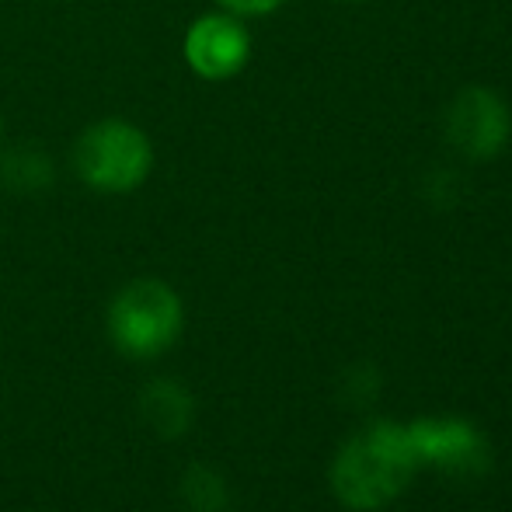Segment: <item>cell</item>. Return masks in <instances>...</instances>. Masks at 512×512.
Instances as JSON below:
<instances>
[{"instance_id":"obj_1","label":"cell","mask_w":512,"mask_h":512,"mask_svg":"<svg viewBox=\"0 0 512 512\" xmlns=\"http://www.w3.org/2000/svg\"><path fill=\"white\" fill-rule=\"evenodd\" d=\"M422 471L405 422H373L338 450L331 464V492L345 509H384Z\"/></svg>"},{"instance_id":"obj_2","label":"cell","mask_w":512,"mask_h":512,"mask_svg":"<svg viewBox=\"0 0 512 512\" xmlns=\"http://www.w3.org/2000/svg\"><path fill=\"white\" fill-rule=\"evenodd\" d=\"M154 168V147L140 126L126 119H102L74 143V171L88 189L105 196L140 189Z\"/></svg>"},{"instance_id":"obj_3","label":"cell","mask_w":512,"mask_h":512,"mask_svg":"<svg viewBox=\"0 0 512 512\" xmlns=\"http://www.w3.org/2000/svg\"><path fill=\"white\" fill-rule=\"evenodd\" d=\"M185 310L161 279H133L108 304V338L129 359H154L178 342Z\"/></svg>"},{"instance_id":"obj_4","label":"cell","mask_w":512,"mask_h":512,"mask_svg":"<svg viewBox=\"0 0 512 512\" xmlns=\"http://www.w3.org/2000/svg\"><path fill=\"white\" fill-rule=\"evenodd\" d=\"M408 439L418 467H436L450 478H481L492 467L485 432L467 418H415L408 422Z\"/></svg>"},{"instance_id":"obj_5","label":"cell","mask_w":512,"mask_h":512,"mask_svg":"<svg viewBox=\"0 0 512 512\" xmlns=\"http://www.w3.org/2000/svg\"><path fill=\"white\" fill-rule=\"evenodd\" d=\"M509 108L488 88H464L446 112V136L471 161H488L509 140Z\"/></svg>"},{"instance_id":"obj_6","label":"cell","mask_w":512,"mask_h":512,"mask_svg":"<svg viewBox=\"0 0 512 512\" xmlns=\"http://www.w3.org/2000/svg\"><path fill=\"white\" fill-rule=\"evenodd\" d=\"M251 56V35L234 14H203L185 35V60L203 81H227L241 74Z\"/></svg>"},{"instance_id":"obj_7","label":"cell","mask_w":512,"mask_h":512,"mask_svg":"<svg viewBox=\"0 0 512 512\" xmlns=\"http://www.w3.org/2000/svg\"><path fill=\"white\" fill-rule=\"evenodd\" d=\"M140 411L150 429L164 439L182 436L192 425V398L175 380H154V384H147V391L140 394Z\"/></svg>"},{"instance_id":"obj_8","label":"cell","mask_w":512,"mask_h":512,"mask_svg":"<svg viewBox=\"0 0 512 512\" xmlns=\"http://www.w3.org/2000/svg\"><path fill=\"white\" fill-rule=\"evenodd\" d=\"M53 182V161L46 157V150L32 147V143H21V147L4 150L0 157V185L11 192H42Z\"/></svg>"},{"instance_id":"obj_9","label":"cell","mask_w":512,"mask_h":512,"mask_svg":"<svg viewBox=\"0 0 512 512\" xmlns=\"http://www.w3.org/2000/svg\"><path fill=\"white\" fill-rule=\"evenodd\" d=\"M182 492L192 512H227V488H223V481L209 467H192L185 474Z\"/></svg>"},{"instance_id":"obj_10","label":"cell","mask_w":512,"mask_h":512,"mask_svg":"<svg viewBox=\"0 0 512 512\" xmlns=\"http://www.w3.org/2000/svg\"><path fill=\"white\" fill-rule=\"evenodd\" d=\"M230 14H269L276 11L283 0H220Z\"/></svg>"},{"instance_id":"obj_11","label":"cell","mask_w":512,"mask_h":512,"mask_svg":"<svg viewBox=\"0 0 512 512\" xmlns=\"http://www.w3.org/2000/svg\"><path fill=\"white\" fill-rule=\"evenodd\" d=\"M0 140H4V119H0Z\"/></svg>"}]
</instances>
